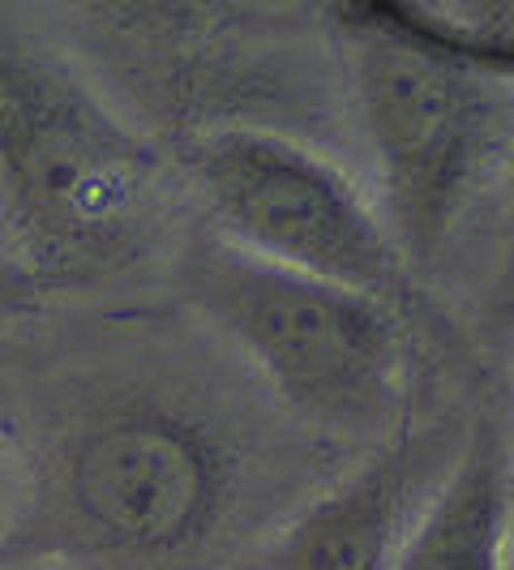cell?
Segmentation results:
<instances>
[{"label": "cell", "mask_w": 514, "mask_h": 570, "mask_svg": "<svg viewBox=\"0 0 514 570\" xmlns=\"http://www.w3.org/2000/svg\"><path fill=\"white\" fill-rule=\"evenodd\" d=\"M279 438L231 386L171 356H99L43 395L27 514L82 570H215L275 511Z\"/></svg>", "instance_id": "6da1fadb"}, {"label": "cell", "mask_w": 514, "mask_h": 570, "mask_svg": "<svg viewBox=\"0 0 514 570\" xmlns=\"http://www.w3.org/2000/svg\"><path fill=\"white\" fill-rule=\"evenodd\" d=\"M171 176L86 60L0 9V232L43 287L108 284L159 254Z\"/></svg>", "instance_id": "7a4b0ae2"}, {"label": "cell", "mask_w": 514, "mask_h": 570, "mask_svg": "<svg viewBox=\"0 0 514 570\" xmlns=\"http://www.w3.org/2000/svg\"><path fill=\"white\" fill-rule=\"evenodd\" d=\"M335 65L356 176L412 279L437 271L472 210L506 171V73L455 57L407 30L395 4H347Z\"/></svg>", "instance_id": "3957f363"}, {"label": "cell", "mask_w": 514, "mask_h": 570, "mask_svg": "<svg viewBox=\"0 0 514 570\" xmlns=\"http://www.w3.org/2000/svg\"><path fill=\"white\" fill-rule=\"evenodd\" d=\"M176 287L300 433L369 451L407 421L412 343L395 305L270 266L210 232L180 245Z\"/></svg>", "instance_id": "277c9868"}, {"label": "cell", "mask_w": 514, "mask_h": 570, "mask_svg": "<svg viewBox=\"0 0 514 570\" xmlns=\"http://www.w3.org/2000/svg\"><path fill=\"white\" fill-rule=\"evenodd\" d=\"M180 180L206 219L201 232L231 249L395 309L416 301L377 206L335 150L284 129L224 125L180 142Z\"/></svg>", "instance_id": "5b68a950"}, {"label": "cell", "mask_w": 514, "mask_h": 570, "mask_svg": "<svg viewBox=\"0 0 514 570\" xmlns=\"http://www.w3.org/2000/svg\"><path fill=\"white\" fill-rule=\"evenodd\" d=\"M463 433L455 421H403L343 476L314 489L236 570H391Z\"/></svg>", "instance_id": "8992f818"}, {"label": "cell", "mask_w": 514, "mask_h": 570, "mask_svg": "<svg viewBox=\"0 0 514 570\" xmlns=\"http://www.w3.org/2000/svg\"><path fill=\"white\" fill-rule=\"evenodd\" d=\"M511 562V455L493 421H476L412 514L391 570H506Z\"/></svg>", "instance_id": "52a82bcc"}, {"label": "cell", "mask_w": 514, "mask_h": 570, "mask_svg": "<svg viewBox=\"0 0 514 570\" xmlns=\"http://www.w3.org/2000/svg\"><path fill=\"white\" fill-rule=\"evenodd\" d=\"M48 305V287L18 257L0 254V331H13Z\"/></svg>", "instance_id": "ba28073f"}, {"label": "cell", "mask_w": 514, "mask_h": 570, "mask_svg": "<svg viewBox=\"0 0 514 570\" xmlns=\"http://www.w3.org/2000/svg\"><path fill=\"white\" fill-rule=\"evenodd\" d=\"M27 455L22 446H13V438L0 425V537L27 514Z\"/></svg>", "instance_id": "9c48e42d"}, {"label": "cell", "mask_w": 514, "mask_h": 570, "mask_svg": "<svg viewBox=\"0 0 514 570\" xmlns=\"http://www.w3.org/2000/svg\"><path fill=\"white\" fill-rule=\"evenodd\" d=\"M22 570H82V567H69V562H60V558H43V562H27Z\"/></svg>", "instance_id": "30bf717a"}, {"label": "cell", "mask_w": 514, "mask_h": 570, "mask_svg": "<svg viewBox=\"0 0 514 570\" xmlns=\"http://www.w3.org/2000/svg\"><path fill=\"white\" fill-rule=\"evenodd\" d=\"M0 254H9V245H4V232H0ZM13 257V254H9Z\"/></svg>", "instance_id": "8fae6325"}]
</instances>
